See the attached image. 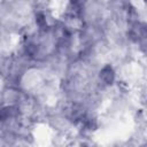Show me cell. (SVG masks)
Masks as SVG:
<instances>
[{"label": "cell", "instance_id": "6da1fadb", "mask_svg": "<svg viewBox=\"0 0 147 147\" xmlns=\"http://www.w3.org/2000/svg\"><path fill=\"white\" fill-rule=\"evenodd\" d=\"M100 76H101V79L107 84H109V83H111L114 80V71H113V69L110 67H105L102 69Z\"/></svg>", "mask_w": 147, "mask_h": 147}, {"label": "cell", "instance_id": "7a4b0ae2", "mask_svg": "<svg viewBox=\"0 0 147 147\" xmlns=\"http://www.w3.org/2000/svg\"><path fill=\"white\" fill-rule=\"evenodd\" d=\"M14 110L15 109L11 108V107L10 108H5V109L0 110V119H7V118L14 116L15 115V111Z\"/></svg>", "mask_w": 147, "mask_h": 147}]
</instances>
